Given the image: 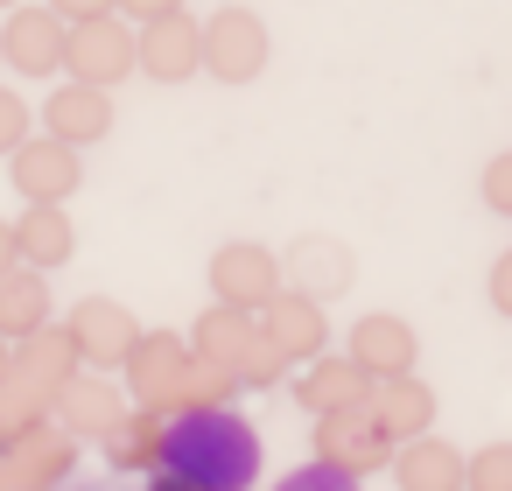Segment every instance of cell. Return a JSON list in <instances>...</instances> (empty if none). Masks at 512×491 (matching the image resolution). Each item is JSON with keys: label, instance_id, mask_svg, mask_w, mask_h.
<instances>
[{"label": "cell", "instance_id": "7c38bea8", "mask_svg": "<svg viewBox=\"0 0 512 491\" xmlns=\"http://www.w3.org/2000/svg\"><path fill=\"white\" fill-rule=\"evenodd\" d=\"M57 428L64 435H78V442H106L134 407H127V393H120V379H106V372H78L64 393H57Z\"/></svg>", "mask_w": 512, "mask_h": 491}, {"label": "cell", "instance_id": "8fae6325", "mask_svg": "<svg viewBox=\"0 0 512 491\" xmlns=\"http://www.w3.org/2000/svg\"><path fill=\"white\" fill-rule=\"evenodd\" d=\"M316 456L337 463V470H351V477H372V470H386L393 435L379 428L372 407H344V414H323L316 421Z\"/></svg>", "mask_w": 512, "mask_h": 491}, {"label": "cell", "instance_id": "9a60e30c", "mask_svg": "<svg viewBox=\"0 0 512 491\" xmlns=\"http://www.w3.org/2000/svg\"><path fill=\"white\" fill-rule=\"evenodd\" d=\"M141 71H148L155 85L197 78V71H204V22H190V15L148 22V29H141Z\"/></svg>", "mask_w": 512, "mask_h": 491}, {"label": "cell", "instance_id": "5bb4252c", "mask_svg": "<svg viewBox=\"0 0 512 491\" xmlns=\"http://www.w3.org/2000/svg\"><path fill=\"white\" fill-rule=\"evenodd\" d=\"M344 351L365 365V379H400V372H414L421 337H414V323H407V316L372 309V316H358V323H351V344H344Z\"/></svg>", "mask_w": 512, "mask_h": 491}, {"label": "cell", "instance_id": "f546056e", "mask_svg": "<svg viewBox=\"0 0 512 491\" xmlns=\"http://www.w3.org/2000/svg\"><path fill=\"white\" fill-rule=\"evenodd\" d=\"M484 204H491L498 218H512V148L484 162Z\"/></svg>", "mask_w": 512, "mask_h": 491}, {"label": "cell", "instance_id": "ac0fdd59", "mask_svg": "<svg viewBox=\"0 0 512 491\" xmlns=\"http://www.w3.org/2000/svg\"><path fill=\"white\" fill-rule=\"evenodd\" d=\"M78 372H85V351H78L71 323H50V330H36V337L15 344V379H29L36 393H50V407H57V393H64Z\"/></svg>", "mask_w": 512, "mask_h": 491}, {"label": "cell", "instance_id": "4dcf8cb0", "mask_svg": "<svg viewBox=\"0 0 512 491\" xmlns=\"http://www.w3.org/2000/svg\"><path fill=\"white\" fill-rule=\"evenodd\" d=\"M484 295H491V309L512 323V246L498 253V267H491V281H484Z\"/></svg>", "mask_w": 512, "mask_h": 491}, {"label": "cell", "instance_id": "cb8c5ba5", "mask_svg": "<svg viewBox=\"0 0 512 491\" xmlns=\"http://www.w3.org/2000/svg\"><path fill=\"white\" fill-rule=\"evenodd\" d=\"M36 330H50V274L15 267L8 281H0V337L22 344V337H36Z\"/></svg>", "mask_w": 512, "mask_h": 491}, {"label": "cell", "instance_id": "52a82bcc", "mask_svg": "<svg viewBox=\"0 0 512 491\" xmlns=\"http://www.w3.org/2000/svg\"><path fill=\"white\" fill-rule=\"evenodd\" d=\"M8 183H15L22 204H71L78 183H85V162H78V148H64L50 134H29L8 155Z\"/></svg>", "mask_w": 512, "mask_h": 491}, {"label": "cell", "instance_id": "8d00e7d4", "mask_svg": "<svg viewBox=\"0 0 512 491\" xmlns=\"http://www.w3.org/2000/svg\"><path fill=\"white\" fill-rule=\"evenodd\" d=\"M15 8H29V0H0V15H15Z\"/></svg>", "mask_w": 512, "mask_h": 491}, {"label": "cell", "instance_id": "3957f363", "mask_svg": "<svg viewBox=\"0 0 512 491\" xmlns=\"http://www.w3.org/2000/svg\"><path fill=\"white\" fill-rule=\"evenodd\" d=\"M274 57V36L253 8H211L204 15V71L218 85H253Z\"/></svg>", "mask_w": 512, "mask_h": 491}, {"label": "cell", "instance_id": "4fadbf2b", "mask_svg": "<svg viewBox=\"0 0 512 491\" xmlns=\"http://www.w3.org/2000/svg\"><path fill=\"white\" fill-rule=\"evenodd\" d=\"M260 337H267L288 365H309V358H323V351H330V316H323V302H309V295L281 288V295L260 309Z\"/></svg>", "mask_w": 512, "mask_h": 491}, {"label": "cell", "instance_id": "d4e9b609", "mask_svg": "<svg viewBox=\"0 0 512 491\" xmlns=\"http://www.w3.org/2000/svg\"><path fill=\"white\" fill-rule=\"evenodd\" d=\"M43 421H57L50 414V393H36L29 379H0V449H8V442H22L29 428H43Z\"/></svg>", "mask_w": 512, "mask_h": 491}, {"label": "cell", "instance_id": "e575fe53", "mask_svg": "<svg viewBox=\"0 0 512 491\" xmlns=\"http://www.w3.org/2000/svg\"><path fill=\"white\" fill-rule=\"evenodd\" d=\"M148 491H204V484H190V477H176V470H155Z\"/></svg>", "mask_w": 512, "mask_h": 491}, {"label": "cell", "instance_id": "2e32d148", "mask_svg": "<svg viewBox=\"0 0 512 491\" xmlns=\"http://www.w3.org/2000/svg\"><path fill=\"white\" fill-rule=\"evenodd\" d=\"M295 400L323 421V414H344V407H365L372 400V379H365V365L351 358V351H323V358H309L302 365V379H295Z\"/></svg>", "mask_w": 512, "mask_h": 491}, {"label": "cell", "instance_id": "9c48e42d", "mask_svg": "<svg viewBox=\"0 0 512 491\" xmlns=\"http://www.w3.org/2000/svg\"><path fill=\"white\" fill-rule=\"evenodd\" d=\"M71 470H78V435H64L57 421L0 449V491H57Z\"/></svg>", "mask_w": 512, "mask_h": 491}, {"label": "cell", "instance_id": "d6a6232c", "mask_svg": "<svg viewBox=\"0 0 512 491\" xmlns=\"http://www.w3.org/2000/svg\"><path fill=\"white\" fill-rule=\"evenodd\" d=\"M120 15H134V22L148 29V22H162V15H183V0H120Z\"/></svg>", "mask_w": 512, "mask_h": 491}, {"label": "cell", "instance_id": "83f0119b", "mask_svg": "<svg viewBox=\"0 0 512 491\" xmlns=\"http://www.w3.org/2000/svg\"><path fill=\"white\" fill-rule=\"evenodd\" d=\"M274 491H358V477L351 470H337V463H323V456H309L302 470H288Z\"/></svg>", "mask_w": 512, "mask_h": 491}, {"label": "cell", "instance_id": "484cf974", "mask_svg": "<svg viewBox=\"0 0 512 491\" xmlns=\"http://www.w3.org/2000/svg\"><path fill=\"white\" fill-rule=\"evenodd\" d=\"M232 393H239V379H232L225 365H211V358H190V372H183V400H176V414H204V407H232Z\"/></svg>", "mask_w": 512, "mask_h": 491}, {"label": "cell", "instance_id": "7a4b0ae2", "mask_svg": "<svg viewBox=\"0 0 512 491\" xmlns=\"http://www.w3.org/2000/svg\"><path fill=\"white\" fill-rule=\"evenodd\" d=\"M190 351H197V358H211V365H225L239 386H274V379L288 372V358H281V351L260 337V316L225 309V302H211V309L197 316Z\"/></svg>", "mask_w": 512, "mask_h": 491}, {"label": "cell", "instance_id": "e0dca14e", "mask_svg": "<svg viewBox=\"0 0 512 491\" xmlns=\"http://www.w3.org/2000/svg\"><path fill=\"white\" fill-rule=\"evenodd\" d=\"M43 134L64 141V148H92L113 134V99L99 85H57L43 99Z\"/></svg>", "mask_w": 512, "mask_h": 491}, {"label": "cell", "instance_id": "5b68a950", "mask_svg": "<svg viewBox=\"0 0 512 491\" xmlns=\"http://www.w3.org/2000/svg\"><path fill=\"white\" fill-rule=\"evenodd\" d=\"M281 288H288V274H281V260H274L260 239H232V246L211 253V302L260 316Z\"/></svg>", "mask_w": 512, "mask_h": 491}, {"label": "cell", "instance_id": "836d02e7", "mask_svg": "<svg viewBox=\"0 0 512 491\" xmlns=\"http://www.w3.org/2000/svg\"><path fill=\"white\" fill-rule=\"evenodd\" d=\"M15 267H22V239H15V225H8V218H0V281H8Z\"/></svg>", "mask_w": 512, "mask_h": 491}, {"label": "cell", "instance_id": "d6986e66", "mask_svg": "<svg viewBox=\"0 0 512 491\" xmlns=\"http://www.w3.org/2000/svg\"><path fill=\"white\" fill-rule=\"evenodd\" d=\"M281 274H288V288L295 295H309V302H337L344 288H351V246L344 239H295L288 246V260H281Z\"/></svg>", "mask_w": 512, "mask_h": 491}, {"label": "cell", "instance_id": "4316f807", "mask_svg": "<svg viewBox=\"0 0 512 491\" xmlns=\"http://www.w3.org/2000/svg\"><path fill=\"white\" fill-rule=\"evenodd\" d=\"M463 491H512V442H484L463 470Z\"/></svg>", "mask_w": 512, "mask_h": 491}, {"label": "cell", "instance_id": "74e56055", "mask_svg": "<svg viewBox=\"0 0 512 491\" xmlns=\"http://www.w3.org/2000/svg\"><path fill=\"white\" fill-rule=\"evenodd\" d=\"M0 64H8V50H0Z\"/></svg>", "mask_w": 512, "mask_h": 491}, {"label": "cell", "instance_id": "603a6c76", "mask_svg": "<svg viewBox=\"0 0 512 491\" xmlns=\"http://www.w3.org/2000/svg\"><path fill=\"white\" fill-rule=\"evenodd\" d=\"M15 239H22V267H36V274H50L78 253V225H71L64 204H29L15 218Z\"/></svg>", "mask_w": 512, "mask_h": 491}, {"label": "cell", "instance_id": "30bf717a", "mask_svg": "<svg viewBox=\"0 0 512 491\" xmlns=\"http://www.w3.org/2000/svg\"><path fill=\"white\" fill-rule=\"evenodd\" d=\"M64 43H71V22L50 8V0H29V8H15L8 22H0V50H8V71H22V78H50V71H64Z\"/></svg>", "mask_w": 512, "mask_h": 491}, {"label": "cell", "instance_id": "1f68e13d", "mask_svg": "<svg viewBox=\"0 0 512 491\" xmlns=\"http://www.w3.org/2000/svg\"><path fill=\"white\" fill-rule=\"evenodd\" d=\"M50 8L78 29V22H106V15H120V0H50Z\"/></svg>", "mask_w": 512, "mask_h": 491}, {"label": "cell", "instance_id": "ba28073f", "mask_svg": "<svg viewBox=\"0 0 512 491\" xmlns=\"http://www.w3.org/2000/svg\"><path fill=\"white\" fill-rule=\"evenodd\" d=\"M71 337L85 351V372H127V358L141 344V316L127 302H113V295H85L71 309Z\"/></svg>", "mask_w": 512, "mask_h": 491}, {"label": "cell", "instance_id": "8992f818", "mask_svg": "<svg viewBox=\"0 0 512 491\" xmlns=\"http://www.w3.org/2000/svg\"><path fill=\"white\" fill-rule=\"evenodd\" d=\"M190 337H176V330H141V344H134V358H127V393H134V407H148V414H176V400H183V372H190Z\"/></svg>", "mask_w": 512, "mask_h": 491}, {"label": "cell", "instance_id": "ffe728a7", "mask_svg": "<svg viewBox=\"0 0 512 491\" xmlns=\"http://www.w3.org/2000/svg\"><path fill=\"white\" fill-rule=\"evenodd\" d=\"M463 470H470V456L442 435H414V442L393 449V484L400 491H463Z\"/></svg>", "mask_w": 512, "mask_h": 491}, {"label": "cell", "instance_id": "d590c367", "mask_svg": "<svg viewBox=\"0 0 512 491\" xmlns=\"http://www.w3.org/2000/svg\"><path fill=\"white\" fill-rule=\"evenodd\" d=\"M8 372H15V344H8V337H0V379H8Z\"/></svg>", "mask_w": 512, "mask_h": 491}, {"label": "cell", "instance_id": "44dd1931", "mask_svg": "<svg viewBox=\"0 0 512 491\" xmlns=\"http://www.w3.org/2000/svg\"><path fill=\"white\" fill-rule=\"evenodd\" d=\"M365 407L379 414V428H386L393 442H414V435L435 428V386L414 379V372H400V379H372V400H365Z\"/></svg>", "mask_w": 512, "mask_h": 491}, {"label": "cell", "instance_id": "6da1fadb", "mask_svg": "<svg viewBox=\"0 0 512 491\" xmlns=\"http://www.w3.org/2000/svg\"><path fill=\"white\" fill-rule=\"evenodd\" d=\"M162 470L204 484V491H253L260 477V428L239 407H204V414H169V456Z\"/></svg>", "mask_w": 512, "mask_h": 491}, {"label": "cell", "instance_id": "f1b7e54d", "mask_svg": "<svg viewBox=\"0 0 512 491\" xmlns=\"http://www.w3.org/2000/svg\"><path fill=\"white\" fill-rule=\"evenodd\" d=\"M29 134H36V106H29L22 92H8V85H0V155H15Z\"/></svg>", "mask_w": 512, "mask_h": 491}, {"label": "cell", "instance_id": "7402d4cb", "mask_svg": "<svg viewBox=\"0 0 512 491\" xmlns=\"http://www.w3.org/2000/svg\"><path fill=\"white\" fill-rule=\"evenodd\" d=\"M106 463L113 470H127V477H155L162 470V456H169V414H148V407H134L106 442Z\"/></svg>", "mask_w": 512, "mask_h": 491}, {"label": "cell", "instance_id": "277c9868", "mask_svg": "<svg viewBox=\"0 0 512 491\" xmlns=\"http://www.w3.org/2000/svg\"><path fill=\"white\" fill-rule=\"evenodd\" d=\"M64 71H71V85H99V92H113L127 71H141V29H127L120 15H106V22H78L71 43H64Z\"/></svg>", "mask_w": 512, "mask_h": 491}]
</instances>
